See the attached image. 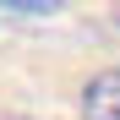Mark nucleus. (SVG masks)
<instances>
[{"mask_svg":"<svg viewBox=\"0 0 120 120\" xmlns=\"http://www.w3.org/2000/svg\"><path fill=\"white\" fill-rule=\"evenodd\" d=\"M11 120H27V115H11Z\"/></svg>","mask_w":120,"mask_h":120,"instance_id":"nucleus-2","label":"nucleus"},{"mask_svg":"<svg viewBox=\"0 0 120 120\" xmlns=\"http://www.w3.org/2000/svg\"><path fill=\"white\" fill-rule=\"evenodd\" d=\"M82 120H120V71H98L82 87Z\"/></svg>","mask_w":120,"mask_h":120,"instance_id":"nucleus-1","label":"nucleus"}]
</instances>
